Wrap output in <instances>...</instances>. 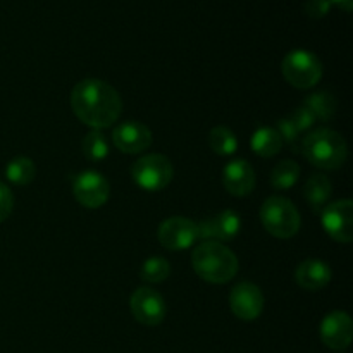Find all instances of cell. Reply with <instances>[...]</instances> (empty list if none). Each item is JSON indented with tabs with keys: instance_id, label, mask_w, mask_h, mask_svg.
I'll return each instance as SVG.
<instances>
[{
	"instance_id": "cell-1",
	"label": "cell",
	"mask_w": 353,
	"mask_h": 353,
	"mask_svg": "<svg viewBox=\"0 0 353 353\" xmlns=\"http://www.w3.org/2000/svg\"><path fill=\"white\" fill-rule=\"evenodd\" d=\"M71 107L81 123L100 131L110 128L119 119L123 102L109 83L88 78L72 88Z\"/></svg>"
},
{
	"instance_id": "cell-2",
	"label": "cell",
	"mask_w": 353,
	"mask_h": 353,
	"mask_svg": "<svg viewBox=\"0 0 353 353\" xmlns=\"http://www.w3.org/2000/svg\"><path fill=\"white\" fill-rule=\"evenodd\" d=\"M192 264L196 274L212 285H224L238 272V259L219 241H202L193 250Z\"/></svg>"
},
{
	"instance_id": "cell-3",
	"label": "cell",
	"mask_w": 353,
	"mask_h": 353,
	"mask_svg": "<svg viewBox=\"0 0 353 353\" xmlns=\"http://www.w3.org/2000/svg\"><path fill=\"white\" fill-rule=\"evenodd\" d=\"M300 152L310 164L326 171L340 169L348 157L345 138L327 128H319L307 134L300 145Z\"/></svg>"
},
{
	"instance_id": "cell-4",
	"label": "cell",
	"mask_w": 353,
	"mask_h": 353,
	"mask_svg": "<svg viewBox=\"0 0 353 353\" xmlns=\"http://www.w3.org/2000/svg\"><path fill=\"white\" fill-rule=\"evenodd\" d=\"M261 221L268 233L276 238H281V240L295 236L302 224L299 210L293 205L292 200L279 195L269 196L262 203Z\"/></svg>"
},
{
	"instance_id": "cell-5",
	"label": "cell",
	"mask_w": 353,
	"mask_h": 353,
	"mask_svg": "<svg viewBox=\"0 0 353 353\" xmlns=\"http://www.w3.org/2000/svg\"><path fill=\"white\" fill-rule=\"evenodd\" d=\"M281 71L286 81L300 90L316 86L323 78V64L316 54L309 50H292L281 62Z\"/></svg>"
},
{
	"instance_id": "cell-6",
	"label": "cell",
	"mask_w": 353,
	"mask_h": 353,
	"mask_svg": "<svg viewBox=\"0 0 353 353\" xmlns=\"http://www.w3.org/2000/svg\"><path fill=\"white\" fill-rule=\"evenodd\" d=\"M174 176L171 161L162 154H148L138 159L131 168V178L140 188L147 192H161Z\"/></svg>"
},
{
	"instance_id": "cell-7",
	"label": "cell",
	"mask_w": 353,
	"mask_h": 353,
	"mask_svg": "<svg viewBox=\"0 0 353 353\" xmlns=\"http://www.w3.org/2000/svg\"><path fill=\"white\" fill-rule=\"evenodd\" d=\"M321 223L324 231L333 240L340 243H350L353 240V202L352 200H338L321 210Z\"/></svg>"
},
{
	"instance_id": "cell-8",
	"label": "cell",
	"mask_w": 353,
	"mask_h": 353,
	"mask_svg": "<svg viewBox=\"0 0 353 353\" xmlns=\"http://www.w3.org/2000/svg\"><path fill=\"white\" fill-rule=\"evenodd\" d=\"M72 195L86 209H99L109 200L110 185L100 172L85 171L72 179Z\"/></svg>"
},
{
	"instance_id": "cell-9",
	"label": "cell",
	"mask_w": 353,
	"mask_h": 353,
	"mask_svg": "<svg viewBox=\"0 0 353 353\" xmlns=\"http://www.w3.org/2000/svg\"><path fill=\"white\" fill-rule=\"evenodd\" d=\"M131 314L143 326H157L165 317L164 296L154 288L140 286L130 299Z\"/></svg>"
},
{
	"instance_id": "cell-10",
	"label": "cell",
	"mask_w": 353,
	"mask_h": 353,
	"mask_svg": "<svg viewBox=\"0 0 353 353\" xmlns=\"http://www.w3.org/2000/svg\"><path fill=\"white\" fill-rule=\"evenodd\" d=\"M157 236L168 250H186L199 241V228L192 219L174 216L159 226Z\"/></svg>"
},
{
	"instance_id": "cell-11",
	"label": "cell",
	"mask_w": 353,
	"mask_h": 353,
	"mask_svg": "<svg viewBox=\"0 0 353 353\" xmlns=\"http://www.w3.org/2000/svg\"><path fill=\"white\" fill-rule=\"evenodd\" d=\"M230 307L238 319L254 321L264 310V295L254 283H238L230 293Z\"/></svg>"
},
{
	"instance_id": "cell-12",
	"label": "cell",
	"mask_w": 353,
	"mask_h": 353,
	"mask_svg": "<svg viewBox=\"0 0 353 353\" xmlns=\"http://www.w3.org/2000/svg\"><path fill=\"white\" fill-rule=\"evenodd\" d=\"M353 338L352 317L343 310L327 314L321 323V340L331 350H345Z\"/></svg>"
},
{
	"instance_id": "cell-13",
	"label": "cell",
	"mask_w": 353,
	"mask_h": 353,
	"mask_svg": "<svg viewBox=\"0 0 353 353\" xmlns=\"http://www.w3.org/2000/svg\"><path fill=\"white\" fill-rule=\"evenodd\" d=\"M199 240L203 241H228L233 240L241 230V219L234 210H223L216 217L203 219L196 224Z\"/></svg>"
},
{
	"instance_id": "cell-14",
	"label": "cell",
	"mask_w": 353,
	"mask_h": 353,
	"mask_svg": "<svg viewBox=\"0 0 353 353\" xmlns=\"http://www.w3.org/2000/svg\"><path fill=\"white\" fill-rule=\"evenodd\" d=\"M112 141L124 154H140L150 148L152 131L138 121H124L114 128Z\"/></svg>"
},
{
	"instance_id": "cell-15",
	"label": "cell",
	"mask_w": 353,
	"mask_h": 353,
	"mask_svg": "<svg viewBox=\"0 0 353 353\" xmlns=\"http://www.w3.org/2000/svg\"><path fill=\"white\" fill-rule=\"evenodd\" d=\"M224 188L234 196L250 195L255 186L254 168L247 161H233L223 171Z\"/></svg>"
},
{
	"instance_id": "cell-16",
	"label": "cell",
	"mask_w": 353,
	"mask_h": 353,
	"mask_svg": "<svg viewBox=\"0 0 353 353\" xmlns=\"http://www.w3.org/2000/svg\"><path fill=\"white\" fill-rule=\"evenodd\" d=\"M295 279L303 290L317 292L330 285L331 269L326 262L319 261V259H307L296 268Z\"/></svg>"
},
{
	"instance_id": "cell-17",
	"label": "cell",
	"mask_w": 353,
	"mask_h": 353,
	"mask_svg": "<svg viewBox=\"0 0 353 353\" xmlns=\"http://www.w3.org/2000/svg\"><path fill=\"white\" fill-rule=\"evenodd\" d=\"M331 193H333L331 181L323 174L310 176L309 181H307L305 186H303V195H305V200L309 202V205L312 207L316 212H321V210L326 207Z\"/></svg>"
},
{
	"instance_id": "cell-18",
	"label": "cell",
	"mask_w": 353,
	"mask_h": 353,
	"mask_svg": "<svg viewBox=\"0 0 353 353\" xmlns=\"http://www.w3.org/2000/svg\"><path fill=\"white\" fill-rule=\"evenodd\" d=\"M252 150L254 154L261 155V157H274L279 154L283 147V140L276 128H259L254 134H252Z\"/></svg>"
},
{
	"instance_id": "cell-19",
	"label": "cell",
	"mask_w": 353,
	"mask_h": 353,
	"mask_svg": "<svg viewBox=\"0 0 353 353\" xmlns=\"http://www.w3.org/2000/svg\"><path fill=\"white\" fill-rule=\"evenodd\" d=\"M34 174H37L34 162L28 157H16L6 165V178L9 179L12 185H30L34 179Z\"/></svg>"
},
{
	"instance_id": "cell-20",
	"label": "cell",
	"mask_w": 353,
	"mask_h": 353,
	"mask_svg": "<svg viewBox=\"0 0 353 353\" xmlns=\"http://www.w3.org/2000/svg\"><path fill=\"white\" fill-rule=\"evenodd\" d=\"M303 105L314 114L317 121H327L336 110V99L327 92H316L307 97Z\"/></svg>"
},
{
	"instance_id": "cell-21",
	"label": "cell",
	"mask_w": 353,
	"mask_h": 353,
	"mask_svg": "<svg viewBox=\"0 0 353 353\" xmlns=\"http://www.w3.org/2000/svg\"><path fill=\"white\" fill-rule=\"evenodd\" d=\"M300 178V168L293 161H281L271 171V185L276 190H288L295 186Z\"/></svg>"
},
{
	"instance_id": "cell-22",
	"label": "cell",
	"mask_w": 353,
	"mask_h": 353,
	"mask_svg": "<svg viewBox=\"0 0 353 353\" xmlns=\"http://www.w3.org/2000/svg\"><path fill=\"white\" fill-rule=\"evenodd\" d=\"M81 150L88 161H103V159L109 155V141L103 137L102 131H90V133L85 134V138H83Z\"/></svg>"
},
{
	"instance_id": "cell-23",
	"label": "cell",
	"mask_w": 353,
	"mask_h": 353,
	"mask_svg": "<svg viewBox=\"0 0 353 353\" xmlns=\"http://www.w3.org/2000/svg\"><path fill=\"white\" fill-rule=\"evenodd\" d=\"M210 148L217 155H233L238 148V140L233 131L226 126H217L210 131L209 134Z\"/></svg>"
},
{
	"instance_id": "cell-24",
	"label": "cell",
	"mask_w": 353,
	"mask_h": 353,
	"mask_svg": "<svg viewBox=\"0 0 353 353\" xmlns=\"http://www.w3.org/2000/svg\"><path fill=\"white\" fill-rule=\"evenodd\" d=\"M171 274V264L164 257H150L140 269V278L147 283H162Z\"/></svg>"
},
{
	"instance_id": "cell-25",
	"label": "cell",
	"mask_w": 353,
	"mask_h": 353,
	"mask_svg": "<svg viewBox=\"0 0 353 353\" xmlns=\"http://www.w3.org/2000/svg\"><path fill=\"white\" fill-rule=\"evenodd\" d=\"M276 131L279 133V137H281L283 141H286V143L292 145L293 152H296L299 154V145H296V141H299V130L295 128V124L292 123V119H279L278 121V126H276Z\"/></svg>"
},
{
	"instance_id": "cell-26",
	"label": "cell",
	"mask_w": 353,
	"mask_h": 353,
	"mask_svg": "<svg viewBox=\"0 0 353 353\" xmlns=\"http://www.w3.org/2000/svg\"><path fill=\"white\" fill-rule=\"evenodd\" d=\"M290 119H292V123L295 124V128L296 130H299V133L302 134V133H305V131H309L310 128L314 126V124H316V117H314V114L310 112L309 109H307L305 105H302V107H299V109H295V112L292 114V117H290Z\"/></svg>"
},
{
	"instance_id": "cell-27",
	"label": "cell",
	"mask_w": 353,
	"mask_h": 353,
	"mask_svg": "<svg viewBox=\"0 0 353 353\" xmlns=\"http://www.w3.org/2000/svg\"><path fill=\"white\" fill-rule=\"evenodd\" d=\"M331 10L330 0H307L305 2V14L312 19H321L327 16Z\"/></svg>"
},
{
	"instance_id": "cell-28",
	"label": "cell",
	"mask_w": 353,
	"mask_h": 353,
	"mask_svg": "<svg viewBox=\"0 0 353 353\" xmlns=\"http://www.w3.org/2000/svg\"><path fill=\"white\" fill-rule=\"evenodd\" d=\"M12 207H14V196L10 193L9 186L6 183L0 181V223L6 221L7 217L10 216L12 212Z\"/></svg>"
},
{
	"instance_id": "cell-29",
	"label": "cell",
	"mask_w": 353,
	"mask_h": 353,
	"mask_svg": "<svg viewBox=\"0 0 353 353\" xmlns=\"http://www.w3.org/2000/svg\"><path fill=\"white\" fill-rule=\"evenodd\" d=\"M333 6L340 7L341 10H345V12H350L353 9V0H330Z\"/></svg>"
}]
</instances>
